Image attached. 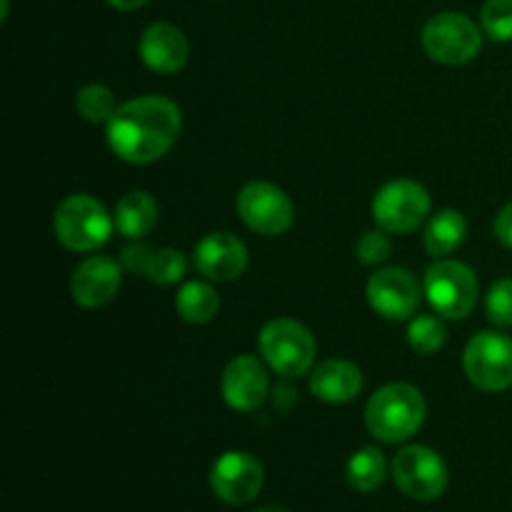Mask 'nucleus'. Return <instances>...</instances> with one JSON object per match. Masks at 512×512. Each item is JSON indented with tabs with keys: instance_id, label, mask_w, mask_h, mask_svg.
Here are the masks:
<instances>
[{
	"instance_id": "nucleus-1",
	"label": "nucleus",
	"mask_w": 512,
	"mask_h": 512,
	"mask_svg": "<svg viewBox=\"0 0 512 512\" xmlns=\"http://www.w3.org/2000/svg\"><path fill=\"white\" fill-rule=\"evenodd\" d=\"M183 128L180 108L160 95H143L118 105L108 120V145L120 160L148 165L163 158Z\"/></svg>"
},
{
	"instance_id": "nucleus-2",
	"label": "nucleus",
	"mask_w": 512,
	"mask_h": 512,
	"mask_svg": "<svg viewBox=\"0 0 512 512\" xmlns=\"http://www.w3.org/2000/svg\"><path fill=\"white\" fill-rule=\"evenodd\" d=\"M425 420V398L415 385L390 383L375 390L365 408V425L380 443H403Z\"/></svg>"
},
{
	"instance_id": "nucleus-3",
	"label": "nucleus",
	"mask_w": 512,
	"mask_h": 512,
	"mask_svg": "<svg viewBox=\"0 0 512 512\" xmlns=\"http://www.w3.org/2000/svg\"><path fill=\"white\" fill-rule=\"evenodd\" d=\"M115 228V220L110 218L105 205L95 200L93 195L75 193L68 195L63 203L55 208L53 230L55 238L75 253H90L100 245L108 243L110 233Z\"/></svg>"
},
{
	"instance_id": "nucleus-4",
	"label": "nucleus",
	"mask_w": 512,
	"mask_h": 512,
	"mask_svg": "<svg viewBox=\"0 0 512 512\" xmlns=\"http://www.w3.org/2000/svg\"><path fill=\"white\" fill-rule=\"evenodd\" d=\"M423 293L440 318L463 320L478 305V278L460 260L438 258L425 270Z\"/></svg>"
},
{
	"instance_id": "nucleus-5",
	"label": "nucleus",
	"mask_w": 512,
	"mask_h": 512,
	"mask_svg": "<svg viewBox=\"0 0 512 512\" xmlns=\"http://www.w3.org/2000/svg\"><path fill=\"white\" fill-rule=\"evenodd\" d=\"M258 348L265 363L283 378H300L315 363V340L310 330L298 320H270L260 330Z\"/></svg>"
},
{
	"instance_id": "nucleus-6",
	"label": "nucleus",
	"mask_w": 512,
	"mask_h": 512,
	"mask_svg": "<svg viewBox=\"0 0 512 512\" xmlns=\"http://www.w3.org/2000/svg\"><path fill=\"white\" fill-rule=\"evenodd\" d=\"M430 215V195L415 180H390L375 193L373 218L380 230L395 235L413 233Z\"/></svg>"
},
{
	"instance_id": "nucleus-7",
	"label": "nucleus",
	"mask_w": 512,
	"mask_h": 512,
	"mask_svg": "<svg viewBox=\"0 0 512 512\" xmlns=\"http://www.w3.org/2000/svg\"><path fill=\"white\" fill-rule=\"evenodd\" d=\"M465 375L485 393H503L512 385V340L508 335L483 330L465 345Z\"/></svg>"
},
{
	"instance_id": "nucleus-8",
	"label": "nucleus",
	"mask_w": 512,
	"mask_h": 512,
	"mask_svg": "<svg viewBox=\"0 0 512 512\" xmlns=\"http://www.w3.org/2000/svg\"><path fill=\"white\" fill-rule=\"evenodd\" d=\"M423 48L435 63L465 65L483 48L480 28L460 13H438L425 23Z\"/></svg>"
},
{
	"instance_id": "nucleus-9",
	"label": "nucleus",
	"mask_w": 512,
	"mask_h": 512,
	"mask_svg": "<svg viewBox=\"0 0 512 512\" xmlns=\"http://www.w3.org/2000/svg\"><path fill=\"white\" fill-rule=\"evenodd\" d=\"M240 220L260 235H283L293 225V200L278 185L253 180L238 190L235 198Z\"/></svg>"
},
{
	"instance_id": "nucleus-10",
	"label": "nucleus",
	"mask_w": 512,
	"mask_h": 512,
	"mask_svg": "<svg viewBox=\"0 0 512 512\" xmlns=\"http://www.w3.org/2000/svg\"><path fill=\"white\" fill-rule=\"evenodd\" d=\"M393 480L408 498L430 503L448 488V465L425 445H408L393 460Z\"/></svg>"
},
{
	"instance_id": "nucleus-11",
	"label": "nucleus",
	"mask_w": 512,
	"mask_h": 512,
	"mask_svg": "<svg viewBox=\"0 0 512 512\" xmlns=\"http://www.w3.org/2000/svg\"><path fill=\"white\" fill-rule=\"evenodd\" d=\"M265 485V470L258 458L243 450H230L215 460L210 470V488L215 498L228 505H245L260 495Z\"/></svg>"
},
{
	"instance_id": "nucleus-12",
	"label": "nucleus",
	"mask_w": 512,
	"mask_h": 512,
	"mask_svg": "<svg viewBox=\"0 0 512 512\" xmlns=\"http://www.w3.org/2000/svg\"><path fill=\"white\" fill-rule=\"evenodd\" d=\"M368 300L375 313L388 320L415 318L420 308V283L405 268H380L368 280Z\"/></svg>"
},
{
	"instance_id": "nucleus-13",
	"label": "nucleus",
	"mask_w": 512,
	"mask_h": 512,
	"mask_svg": "<svg viewBox=\"0 0 512 512\" xmlns=\"http://www.w3.org/2000/svg\"><path fill=\"white\" fill-rule=\"evenodd\" d=\"M193 263L200 275L215 283H233L248 268V248L228 230L210 233L195 245Z\"/></svg>"
},
{
	"instance_id": "nucleus-14",
	"label": "nucleus",
	"mask_w": 512,
	"mask_h": 512,
	"mask_svg": "<svg viewBox=\"0 0 512 512\" xmlns=\"http://www.w3.org/2000/svg\"><path fill=\"white\" fill-rule=\"evenodd\" d=\"M268 370L255 355H238L230 360L220 378V390L228 408L253 413L268 398Z\"/></svg>"
},
{
	"instance_id": "nucleus-15",
	"label": "nucleus",
	"mask_w": 512,
	"mask_h": 512,
	"mask_svg": "<svg viewBox=\"0 0 512 512\" xmlns=\"http://www.w3.org/2000/svg\"><path fill=\"white\" fill-rule=\"evenodd\" d=\"M120 268L123 265L115 263L108 255L85 258L70 278V293H73L75 303L83 305V308L108 305L120 290Z\"/></svg>"
},
{
	"instance_id": "nucleus-16",
	"label": "nucleus",
	"mask_w": 512,
	"mask_h": 512,
	"mask_svg": "<svg viewBox=\"0 0 512 512\" xmlns=\"http://www.w3.org/2000/svg\"><path fill=\"white\" fill-rule=\"evenodd\" d=\"M138 53L150 70L173 75L188 63L190 45L183 30L175 28L173 23H153L140 35Z\"/></svg>"
},
{
	"instance_id": "nucleus-17",
	"label": "nucleus",
	"mask_w": 512,
	"mask_h": 512,
	"mask_svg": "<svg viewBox=\"0 0 512 512\" xmlns=\"http://www.w3.org/2000/svg\"><path fill=\"white\" fill-rule=\"evenodd\" d=\"M360 390H363V373L350 360H323L310 375V393L323 403H350L358 398Z\"/></svg>"
},
{
	"instance_id": "nucleus-18",
	"label": "nucleus",
	"mask_w": 512,
	"mask_h": 512,
	"mask_svg": "<svg viewBox=\"0 0 512 512\" xmlns=\"http://www.w3.org/2000/svg\"><path fill=\"white\" fill-rule=\"evenodd\" d=\"M115 228L130 240H140L158 223V203L145 190H130L115 205Z\"/></svg>"
},
{
	"instance_id": "nucleus-19",
	"label": "nucleus",
	"mask_w": 512,
	"mask_h": 512,
	"mask_svg": "<svg viewBox=\"0 0 512 512\" xmlns=\"http://www.w3.org/2000/svg\"><path fill=\"white\" fill-rule=\"evenodd\" d=\"M465 235H468V220H465V215L460 210L445 208L440 213H435L430 218V223L425 225L423 248L433 258H443V255H450L453 250H458L463 245Z\"/></svg>"
},
{
	"instance_id": "nucleus-20",
	"label": "nucleus",
	"mask_w": 512,
	"mask_h": 512,
	"mask_svg": "<svg viewBox=\"0 0 512 512\" xmlns=\"http://www.w3.org/2000/svg\"><path fill=\"white\" fill-rule=\"evenodd\" d=\"M175 308L178 315L188 323H210L220 310V298L213 290V285L200 283V280H190L175 295Z\"/></svg>"
},
{
	"instance_id": "nucleus-21",
	"label": "nucleus",
	"mask_w": 512,
	"mask_h": 512,
	"mask_svg": "<svg viewBox=\"0 0 512 512\" xmlns=\"http://www.w3.org/2000/svg\"><path fill=\"white\" fill-rule=\"evenodd\" d=\"M388 465L378 448H360L348 460V483L358 493H373L385 483Z\"/></svg>"
},
{
	"instance_id": "nucleus-22",
	"label": "nucleus",
	"mask_w": 512,
	"mask_h": 512,
	"mask_svg": "<svg viewBox=\"0 0 512 512\" xmlns=\"http://www.w3.org/2000/svg\"><path fill=\"white\" fill-rule=\"evenodd\" d=\"M75 110L88 123H108L118 110L113 90L105 85H85L75 93Z\"/></svg>"
},
{
	"instance_id": "nucleus-23",
	"label": "nucleus",
	"mask_w": 512,
	"mask_h": 512,
	"mask_svg": "<svg viewBox=\"0 0 512 512\" xmlns=\"http://www.w3.org/2000/svg\"><path fill=\"white\" fill-rule=\"evenodd\" d=\"M188 270V260L180 250L173 248H160V250H150V258L145 263V278L155 285H173L180 283Z\"/></svg>"
},
{
	"instance_id": "nucleus-24",
	"label": "nucleus",
	"mask_w": 512,
	"mask_h": 512,
	"mask_svg": "<svg viewBox=\"0 0 512 512\" xmlns=\"http://www.w3.org/2000/svg\"><path fill=\"white\" fill-rule=\"evenodd\" d=\"M445 340H448L445 325L440 323L435 315H415V318L410 320L408 343L415 353L420 355L438 353V350L445 345Z\"/></svg>"
},
{
	"instance_id": "nucleus-25",
	"label": "nucleus",
	"mask_w": 512,
	"mask_h": 512,
	"mask_svg": "<svg viewBox=\"0 0 512 512\" xmlns=\"http://www.w3.org/2000/svg\"><path fill=\"white\" fill-rule=\"evenodd\" d=\"M480 23L490 38L508 43L512 40V0H485Z\"/></svg>"
},
{
	"instance_id": "nucleus-26",
	"label": "nucleus",
	"mask_w": 512,
	"mask_h": 512,
	"mask_svg": "<svg viewBox=\"0 0 512 512\" xmlns=\"http://www.w3.org/2000/svg\"><path fill=\"white\" fill-rule=\"evenodd\" d=\"M485 315L498 328L512 325V278H503L485 295Z\"/></svg>"
},
{
	"instance_id": "nucleus-27",
	"label": "nucleus",
	"mask_w": 512,
	"mask_h": 512,
	"mask_svg": "<svg viewBox=\"0 0 512 512\" xmlns=\"http://www.w3.org/2000/svg\"><path fill=\"white\" fill-rule=\"evenodd\" d=\"M355 253H358V260L363 265H380L390 258L393 245H390V238L385 235V230H368L358 240V245H355Z\"/></svg>"
},
{
	"instance_id": "nucleus-28",
	"label": "nucleus",
	"mask_w": 512,
	"mask_h": 512,
	"mask_svg": "<svg viewBox=\"0 0 512 512\" xmlns=\"http://www.w3.org/2000/svg\"><path fill=\"white\" fill-rule=\"evenodd\" d=\"M150 250H153V248H148V245H143V243L125 245L123 253H120V265H123L128 273L143 275L145 273V263H148V258H150Z\"/></svg>"
},
{
	"instance_id": "nucleus-29",
	"label": "nucleus",
	"mask_w": 512,
	"mask_h": 512,
	"mask_svg": "<svg viewBox=\"0 0 512 512\" xmlns=\"http://www.w3.org/2000/svg\"><path fill=\"white\" fill-rule=\"evenodd\" d=\"M495 235H498V240L505 248L512 250V203L505 205L498 213V218H495Z\"/></svg>"
},
{
	"instance_id": "nucleus-30",
	"label": "nucleus",
	"mask_w": 512,
	"mask_h": 512,
	"mask_svg": "<svg viewBox=\"0 0 512 512\" xmlns=\"http://www.w3.org/2000/svg\"><path fill=\"white\" fill-rule=\"evenodd\" d=\"M145 3H148V0H108V5H113L115 10H138L143 8Z\"/></svg>"
},
{
	"instance_id": "nucleus-31",
	"label": "nucleus",
	"mask_w": 512,
	"mask_h": 512,
	"mask_svg": "<svg viewBox=\"0 0 512 512\" xmlns=\"http://www.w3.org/2000/svg\"><path fill=\"white\" fill-rule=\"evenodd\" d=\"M255 512H288V510H283V508H260V510H255Z\"/></svg>"
}]
</instances>
